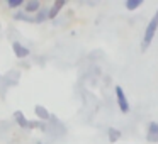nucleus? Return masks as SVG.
<instances>
[{
  "mask_svg": "<svg viewBox=\"0 0 158 144\" xmlns=\"http://www.w3.org/2000/svg\"><path fill=\"white\" fill-rule=\"evenodd\" d=\"M121 137V132L119 130H116V129H109V139H110V142H116L117 139Z\"/></svg>",
  "mask_w": 158,
  "mask_h": 144,
  "instance_id": "obj_10",
  "label": "nucleus"
},
{
  "mask_svg": "<svg viewBox=\"0 0 158 144\" xmlns=\"http://www.w3.org/2000/svg\"><path fill=\"white\" fill-rule=\"evenodd\" d=\"M146 139L150 142H158V122H150L146 132Z\"/></svg>",
  "mask_w": 158,
  "mask_h": 144,
  "instance_id": "obj_3",
  "label": "nucleus"
},
{
  "mask_svg": "<svg viewBox=\"0 0 158 144\" xmlns=\"http://www.w3.org/2000/svg\"><path fill=\"white\" fill-rule=\"evenodd\" d=\"M12 48H14V53L17 54V58H26V56L29 54V49L24 48L22 44H19V42H14V44H12Z\"/></svg>",
  "mask_w": 158,
  "mask_h": 144,
  "instance_id": "obj_4",
  "label": "nucleus"
},
{
  "mask_svg": "<svg viewBox=\"0 0 158 144\" xmlns=\"http://www.w3.org/2000/svg\"><path fill=\"white\" fill-rule=\"evenodd\" d=\"M22 4V0H9V7H19Z\"/></svg>",
  "mask_w": 158,
  "mask_h": 144,
  "instance_id": "obj_12",
  "label": "nucleus"
},
{
  "mask_svg": "<svg viewBox=\"0 0 158 144\" xmlns=\"http://www.w3.org/2000/svg\"><path fill=\"white\" fill-rule=\"evenodd\" d=\"M38 9H39V2H38V0H31V2L26 4V10H27V12H34V10H38Z\"/></svg>",
  "mask_w": 158,
  "mask_h": 144,
  "instance_id": "obj_8",
  "label": "nucleus"
},
{
  "mask_svg": "<svg viewBox=\"0 0 158 144\" xmlns=\"http://www.w3.org/2000/svg\"><path fill=\"white\" fill-rule=\"evenodd\" d=\"M116 98H117V107L123 114H127L129 112V102L126 98V93L121 86H116Z\"/></svg>",
  "mask_w": 158,
  "mask_h": 144,
  "instance_id": "obj_2",
  "label": "nucleus"
},
{
  "mask_svg": "<svg viewBox=\"0 0 158 144\" xmlns=\"http://www.w3.org/2000/svg\"><path fill=\"white\" fill-rule=\"evenodd\" d=\"M156 29H158V10H156V14L151 17V21L148 22V26H146V29H144V36H143V42H141V49H148L150 48V44H151V41H153V38H155V34H156Z\"/></svg>",
  "mask_w": 158,
  "mask_h": 144,
  "instance_id": "obj_1",
  "label": "nucleus"
},
{
  "mask_svg": "<svg viewBox=\"0 0 158 144\" xmlns=\"http://www.w3.org/2000/svg\"><path fill=\"white\" fill-rule=\"evenodd\" d=\"M63 5H65V2H63V0H58V2H56V4L51 7V10L48 12V17H49V19H53V17H55V15L60 12V9H61Z\"/></svg>",
  "mask_w": 158,
  "mask_h": 144,
  "instance_id": "obj_5",
  "label": "nucleus"
},
{
  "mask_svg": "<svg viewBox=\"0 0 158 144\" xmlns=\"http://www.w3.org/2000/svg\"><path fill=\"white\" fill-rule=\"evenodd\" d=\"M36 114H38V115L41 117V119H48V117H49V112L44 109V107H41V105L36 107Z\"/></svg>",
  "mask_w": 158,
  "mask_h": 144,
  "instance_id": "obj_9",
  "label": "nucleus"
},
{
  "mask_svg": "<svg viewBox=\"0 0 158 144\" xmlns=\"http://www.w3.org/2000/svg\"><path fill=\"white\" fill-rule=\"evenodd\" d=\"M48 12L49 10H41V12H39L38 17H36V22H43L44 19H48Z\"/></svg>",
  "mask_w": 158,
  "mask_h": 144,
  "instance_id": "obj_11",
  "label": "nucleus"
},
{
  "mask_svg": "<svg viewBox=\"0 0 158 144\" xmlns=\"http://www.w3.org/2000/svg\"><path fill=\"white\" fill-rule=\"evenodd\" d=\"M15 119L19 120V126L21 127H36L38 124H32V122H27V120L22 117V114L21 112H15Z\"/></svg>",
  "mask_w": 158,
  "mask_h": 144,
  "instance_id": "obj_6",
  "label": "nucleus"
},
{
  "mask_svg": "<svg viewBox=\"0 0 158 144\" xmlns=\"http://www.w3.org/2000/svg\"><path fill=\"white\" fill-rule=\"evenodd\" d=\"M143 5V0H127L126 2V9L127 10H136L138 7Z\"/></svg>",
  "mask_w": 158,
  "mask_h": 144,
  "instance_id": "obj_7",
  "label": "nucleus"
}]
</instances>
